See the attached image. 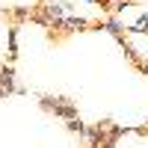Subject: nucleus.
Masks as SVG:
<instances>
[{"label":"nucleus","instance_id":"nucleus-1","mask_svg":"<svg viewBox=\"0 0 148 148\" xmlns=\"http://www.w3.org/2000/svg\"><path fill=\"white\" fill-rule=\"evenodd\" d=\"M116 42L121 45V51H125V59H127V62H133V65H136V68H139V74H148V62L142 59V53L136 51V47H133V45L125 39V33H121V36H116Z\"/></svg>","mask_w":148,"mask_h":148},{"label":"nucleus","instance_id":"nucleus-2","mask_svg":"<svg viewBox=\"0 0 148 148\" xmlns=\"http://www.w3.org/2000/svg\"><path fill=\"white\" fill-rule=\"evenodd\" d=\"M51 113L56 116V119H77L80 113H77V104H74V98H68V95H56V107L51 110Z\"/></svg>","mask_w":148,"mask_h":148},{"label":"nucleus","instance_id":"nucleus-3","mask_svg":"<svg viewBox=\"0 0 148 148\" xmlns=\"http://www.w3.org/2000/svg\"><path fill=\"white\" fill-rule=\"evenodd\" d=\"M74 30H77V33L89 30V21L80 18V15H68V18H65V33H74Z\"/></svg>","mask_w":148,"mask_h":148},{"label":"nucleus","instance_id":"nucleus-4","mask_svg":"<svg viewBox=\"0 0 148 148\" xmlns=\"http://www.w3.org/2000/svg\"><path fill=\"white\" fill-rule=\"evenodd\" d=\"M18 30H21L18 24H9V47H6L9 51V62L18 56Z\"/></svg>","mask_w":148,"mask_h":148},{"label":"nucleus","instance_id":"nucleus-5","mask_svg":"<svg viewBox=\"0 0 148 148\" xmlns=\"http://www.w3.org/2000/svg\"><path fill=\"white\" fill-rule=\"evenodd\" d=\"M101 30H107L110 36H121V33H125V24H121V21H119L116 15H110V18H107V21L101 24Z\"/></svg>","mask_w":148,"mask_h":148},{"label":"nucleus","instance_id":"nucleus-6","mask_svg":"<svg viewBox=\"0 0 148 148\" xmlns=\"http://www.w3.org/2000/svg\"><path fill=\"white\" fill-rule=\"evenodd\" d=\"M65 127H68V133H77V136L83 139V133H86V125H83V119L77 116V119H68L65 121Z\"/></svg>","mask_w":148,"mask_h":148},{"label":"nucleus","instance_id":"nucleus-7","mask_svg":"<svg viewBox=\"0 0 148 148\" xmlns=\"http://www.w3.org/2000/svg\"><path fill=\"white\" fill-rule=\"evenodd\" d=\"M127 33H145V36H148V15H139V21H136V24H130Z\"/></svg>","mask_w":148,"mask_h":148},{"label":"nucleus","instance_id":"nucleus-8","mask_svg":"<svg viewBox=\"0 0 148 148\" xmlns=\"http://www.w3.org/2000/svg\"><path fill=\"white\" fill-rule=\"evenodd\" d=\"M95 6H101V12H110L113 9V0H95Z\"/></svg>","mask_w":148,"mask_h":148},{"label":"nucleus","instance_id":"nucleus-9","mask_svg":"<svg viewBox=\"0 0 148 148\" xmlns=\"http://www.w3.org/2000/svg\"><path fill=\"white\" fill-rule=\"evenodd\" d=\"M6 95H9V92H6V89H3V86H0V98H6Z\"/></svg>","mask_w":148,"mask_h":148},{"label":"nucleus","instance_id":"nucleus-10","mask_svg":"<svg viewBox=\"0 0 148 148\" xmlns=\"http://www.w3.org/2000/svg\"><path fill=\"white\" fill-rule=\"evenodd\" d=\"M45 3H56V0H45Z\"/></svg>","mask_w":148,"mask_h":148},{"label":"nucleus","instance_id":"nucleus-11","mask_svg":"<svg viewBox=\"0 0 148 148\" xmlns=\"http://www.w3.org/2000/svg\"><path fill=\"white\" fill-rule=\"evenodd\" d=\"M145 127H148V119H145Z\"/></svg>","mask_w":148,"mask_h":148}]
</instances>
